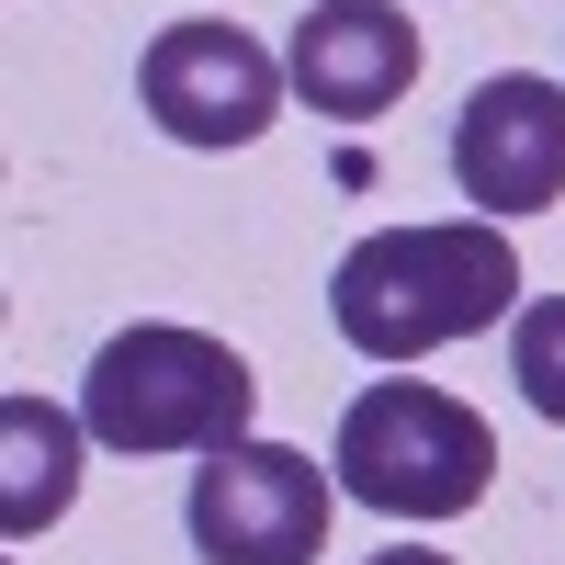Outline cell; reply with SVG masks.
Masks as SVG:
<instances>
[{
  "mask_svg": "<svg viewBox=\"0 0 565 565\" xmlns=\"http://www.w3.org/2000/svg\"><path fill=\"white\" fill-rule=\"evenodd\" d=\"M498 317H521V249H509V226H487V215L373 226V238H351L340 271H328V328H340L362 362H385V373L476 340Z\"/></svg>",
  "mask_w": 565,
  "mask_h": 565,
  "instance_id": "obj_1",
  "label": "cell"
},
{
  "mask_svg": "<svg viewBox=\"0 0 565 565\" xmlns=\"http://www.w3.org/2000/svg\"><path fill=\"white\" fill-rule=\"evenodd\" d=\"M249 407H260L249 362L181 317L114 328L79 373V418L103 452H226V441H249Z\"/></svg>",
  "mask_w": 565,
  "mask_h": 565,
  "instance_id": "obj_2",
  "label": "cell"
},
{
  "mask_svg": "<svg viewBox=\"0 0 565 565\" xmlns=\"http://www.w3.org/2000/svg\"><path fill=\"white\" fill-rule=\"evenodd\" d=\"M340 498L385 509V521H463L498 476V430L441 385H362L340 407V452H328Z\"/></svg>",
  "mask_w": 565,
  "mask_h": 565,
  "instance_id": "obj_3",
  "label": "cell"
},
{
  "mask_svg": "<svg viewBox=\"0 0 565 565\" xmlns=\"http://www.w3.org/2000/svg\"><path fill=\"white\" fill-rule=\"evenodd\" d=\"M136 103H148L159 136H181V148H249V136H271V114L295 103V68H282L249 23L181 12V23L148 34V57H136Z\"/></svg>",
  "mask_w": 565,
  "mask_h": 565,
  "instance_id": "obj_4",
  "label": "cell"
},
{
  "mask_svg": "<svg viewBox=\"0 0 565 565\" xmlns=\"http://www.w3.org/2000/svg\"><path fill=\"white\" fill-rule=\"evenodd\" d=\"M181 521H193L204 565H317L328 521H340V487L295 441H226V452H204Z\"/></svg>",
  "mask_w": 565,
  "mask_h": 565,
  "instance_id": "obj_5",
  "label": "cell"
},
{
  "mask_svg": "<svg viewBox=\"0 0 565 565\" xmlns=\"http://www.w3.org/2000/svg\"><path fill=\"white\" fill-rule=\"evenodd\" d=\"M452 193L487 226L565 204V79L509 68V79H487L476 103L452 114Z\"/></svg>",
  "mask_w": 565,
  "mask_h": 565,
  "instance_id": "obj_6",
  "label": "cell"
},
{
  "mask_svg": "<svg viewBox=\"0 0 565 565\" xmlns=\"http://www.w3.org/2000/svg\"><path fill=\"white\" fill-rule=\"evenodd\" d=\"M282 68H295V103L306 114L373 125V114H396L407 79H418V23L396 12V0H306Z\"/></svg>",
  "mask_w": 565,
  "mask_h": 565,
  "instance_id": "obj_7",
  "label": "cell"
},
{
  "mask_svg": "<svg viewBox=\"0 0 565 565\" xmlns=\"http://www.w3.org/2000/svg\"><path fill=\"white\" fill-rule=\"evenodd\" d=\"M79 441H90V418L45 407V396H0V532L12 543H34L45 521H68Z\"/></svg>",
  "mask_w": 565,
  "mask_h": 565,
  "instance_id": "obj_8",
  "label": "cell"
},
{
  "mask_svg": "<svg viewBox=\"0 0 565 565\" xmlns=\"http://www.w3.org/2000/svg\"><path fill=\"white\" fill-rule=\"evenodd\" d=\"M509 385L532 396V418L565 430V295H532L509 317Z\"/></svg>",
  "mask_w": 565,
  "mask_h": 565,
  "instance_id": "obj_9",
  "label": "cell"
},
{
  "mask_svg": "<svg viewBox=\"0 0 565 565\" xmlns=\"http://www.w3.org/2000/svg\"><path fill=\"white\" fill-rule=\"evenodd\" d=\"M373 565H452V554H430V543H385Z\"/></svg>",
  "mask_w": 565,
  "mask_h": 565,
  "instance_id": "obj_10",
  "label": "cell"
}]
</instances>
